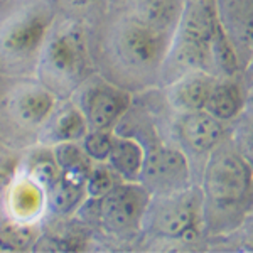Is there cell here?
<instances>
[{"label": "cell", "mask_w": 253, "mask_h": 253, "mask_svg": "<svg viewBox=\"0 0 253 253\" xmlns=\"http://www.w3.org/2000/svg\"><path fill=\"white\" fill-rule=\"evenodd\" d=\"M150 196L172 194L189 187V166L181 150L157 147L145 154L140 177Z\"/></svg>", "instance_id": "obj_6"}, {"label": "cell", "mask_w": 253, "mask_h": 253, "mask_svg": "<svg viewBox=\"0 0 253 253\" xmlns=\"http://www.w3.org/2000/svg\"><path fill=\"white\" fill-rule=\"evenodd\" d=\"M211 59H213V68L216 66L224 75H233L238 69V58H236L233 42L228 39L219 22H216L213 38H211Z\"/></svg>", "instance_id": "obj_18"}, {"label": "cell", "mask_w": 253, "mask_h": 253, "mask_svg": "<svg viewBox=\"0 0 253 253\" xmlns=\"http://www.w3.org/2000/svg\"><path fill=\"white\" fill-rule=\"evenodd\" d=\"M150 193L142 184L126 181L113 184L100 198L98 214L108 231L115 235H128L142 226Z\"/></svg>", "instance_id": "obj_5"}, {"label": "cell", "mask_w": 253, "mask_h": 253, "mask_svg": "<svg viewBox=\"0 0 253 253\" xmlns=\"http://www.w3.org/2000/svg\"><path fill=\"white\" fill-rule=\"evenodd\" d=\"M84 186H86V193L89 198L100 199L101 196L113 186L112 174H110V170L103 166L91 167L86 175V184Z\"/></svg>", "instance_id": "obj_23"}, {"label": "cell", "mask_w": 253, "mask_h": 253, "mask_svg": "<svg viewBox=\"0 0 253 253\" xmlns=\"http://www.w3.org/2000/svg\"><path fill=\"white\" fill-rule=\"evenodd\" d=\"M54 110V96L49 89L31 88L24 91L15 101L17 117L27 125H39Z\"/></svg>", "instance_id": "obj_16"}, {"label": "cell", "mask_w": 253, "mask_h": 253, "mask_svg": "<svg viewBox=\"0 0 253 253\" xmlns=\"http://www.w3.org/2000/svg\"><path fill=\"white\" fill-rule=\"evenodd\" d=\"M41 69L52 89L68 91L75 86L86 71V49L81 32L68 29L56 34L44 49Z\"/></svg>", "instance_id": "obj_4"}, {"label": "cell", "mask_w": 253, "mask_h": 253, "mask_svg": "<svg viewBox=\"0 0 253 253\" xmlns=\"http://www.w3.org/2000/svg\"><path fill=\"white\" fill-rule=\"evenodd\" d=\"M88 132V125L83 113L78 108L64 107L61 112L54 115L51 122V126L47 130L49 144H59V142H75L78 138H83Z\"/></svg>", "instance_id": "obj_17"}, {"label": "cell", "mask_w": 253, "mask_h": 253, "mask_svg": "<svg viewBox=\"0 0 253 253\" xmlns=\"http://www.w3.org/2000/svg\"><path fill=\"white\" fill-rule=\"evenodd\" d=\"M243 107V96L240 88L231 81L214 83L210 95L206 98L205 108L210 115L218 118L219 122L231 120L240 113Z\"/></svg>", "instance_id": "obj_15"}, {"label": "cell", "mask_w": 253, "mask_h": 253, "mask_svg": "<svg viewBox=\"0 0 253 253\" xmlns=\"http://www.w3.org/2000/svg\"><path fill=\"white\" fill-rule=\"evenodd\" d=\"M86 175L66 172L59 174L51 191V208L59 214H68L76 210L86 191Z\"/></svg>", "instance_id": "obj_14"}, {"label": "cell", "mask_w": 253, "mask_h": 253, "mask_svg": "<svg viewBox=\"0 0 253 253\" xmlns=\"http://www.w3.org/2000/svg\"><path fill=\"white\" fill-rule=\"evenodd\" d=\"M34 233L27 230V226L7 224L0 230V243H7L9 248H22L27 242H32Z\"/></svg>", "instance_id": "obj_24"}, {"label": "cell", "mask_w": 253, "mask_h": 253, "mask_svg": "<svg viewBox=\"0 0 253 253\" xmlns=\"http://www.w3.org/2000/svg\"><path fill=\"white\" fill-rule=\"evenodd\" d=\"M49 27V17L44 12L24 15L5 31L2 38V49L15 58L34 54L41 47Z\"/></svg>", "instance_id": "obj_9"}, {"label": "cell", "mask_w": 253, "mask_h": 253, "mask_svg": "<svg viewBox=\"0 0 253 253\" xmlns=\"http://www.w3.org/2000/svg\"><path fill=\"white\" fill-rule=\"evenodd\" d=\"M184 3V0H135L133 17L172 38Z\"/></svg>", "instance_id": "obj_12"}, {"label": "cell", "mask_w": 253, "mask_h": 253, "mask_svg": "<svg viewBox=\"0 0 253 253\" xmlns=\"http://www.w3.org/2000/svg\"><path fill=\"white\" fill-rule=\"evenodd\" d=\"M214 83V78L206 71H189L174 81L170 101L182 112L203 110Z\"/></svg>", "instance_id": "obj_11"}, {"label": "cell", "mask_w": 253, "mask_h": 253, "mask_svg": "<svg viewBox=\"0 0 253 253\" xmlns=\"http://www.w3.org/2000/svg\"><path fill=\"white\" fill-rule=\"evenodd\" d=\"M0 2H2V0H0Z\"/></svg>", "instance_id": "obj_25"}, {"label": "cell", "mask_w": 253, "mask_h": 253, "mask_svg": "<svg viewBox=\"0 0 253 253\" xmlns=\"http://www.w3.org/2000/svg\"><path fill=\"white\" fill-rule=\"evenodd\" d=\"M203 211V193L187 187L172 194L152 198L145 208L142 223L154 233L167 238H182L194 230L198 216Z\"/></svg>", "instance_id": "obj_2"}, {"label": "cell", "mask_w": 253, "mask_h": 253, "mask_svg": "<svg viewBox=\"0 0 253 253\" xmlns=\"http://www.w3.org/2000/svg\"><path fill=\"white\" fill-rule=\"evenodd\" d=\"M12 210L22 218H29L41 211L42 205V191L36 182H20L15 186L10 198Z\"/></svg>", "instance_id": "obj_20"}, {"label": "cell", "mask_w": 253, "mask_h": 253, "mask_svg": "<svg viewBox=\"0 0 253 253\" xmlns=\"http://www.w3.org/2000/svg\"><path fill=\"white\" fill-rule=\"evenodd\" d=\"M31 175L41 189L49 191L59 177V167L52 154H41L31 166Z\"/></svg>", "instance_id": "obj_21"}, {"label": "cell", "mask_w": 253, "mask_h": 253, "mask_svg": "<svg viewBox=\"0 0 253 253\" xmlns=\"http://www.w3.org/2000/svg\"><path fill=\"white\" fill-rule=\"evenodd\" d=\"M52 156H54V161L59 169L66 170V172L88 175L89 169H91L89 157L84 154L83 149H80L73 142H59Z\"/></svg>", "instance_id": "obj_19"}, {"label": "cell", "mask_w": 253, "mask_h": 253, "mask_svg": "<svg viewBox=\"0 0 253 253\" xmlns=\"http://www.w3.org/2000/svg\"><path fill=\"white\" fill-rule=\"evenodd\" d=\"M144 157L145 152L137 140L125 137H112V147H110L107 161L110 162L112 169L120 174L125 181H138Z\"/></svg>", "instance_id": "obj_13"}, {"label": "cell", "mask_w": 253, "mask_h": 253, "mask_svg": "<svg viewBox=\"0 0 253 253\" xmlns=\"http://www.w3.org/2000/svg\"><path fill=\"white\" fill-rule=\"evenodd\" d=\"M112 133L105 130H91L83 137V150L89 157V161L103 162L107 161L110 147H112Z\"/></svg>", "instance_id": "obj_22"}, {"label": "cell", "mask_w": 253, "mask_h": 253, "mask_svg": "<svg viewBox=\"0 0 253 253\" xmlns=\"http://www.w3.org/2000/svg\"><path fill=\"white\" fill-rule=\"evenodd\" d=\"M203 210L216 230H231L252 199V169L231 147L216 145L205 169Z\"/></svg>", "instance_id": "obj_1"}, {"label": "cell", "mask_w": 253, "mask_h": 253, "mask_svg": "<svg viewBox=\"0 0 253 253\" xmlns=\"http://www.w3.org/2000/svg\"><path fill=\"white\" fill-rule=\"evenodd\" d=\"M224 130L218 118L206 110L186 112L179 122V137L184 147L194 154L211 152L223 140Z\"/></svg>", "instance_id": "obj_8"}, {"label": "cell", "mask_w": 253, "mask_h": 253, "mask_svg": "<svg viewBox=\"0 0 253 253\" xmlns=\"http://www.w3.org/2000/svg\"><path fill=\"white\" fill-rule=\"evenodd\" d=\"M214 9L231 42H252V0H214Z\"/></svg>", "instance_id": "obj_10"}, {"label": "cell", "mask_w": 253, "mask_h": 253, "mask_svg": "<svg viewBox=\"0 0 253 253\" xmlns=\"http://www.w3.org/2000/svg\"><path fill=\"white\" fill-rule=\"evenodd\" d=\"M170 36L130 17L120 24L115 36V49L120 61L137 71H152L162 66L170 47Z\"/></svg>", "instance_id": "obj_3"}, {"label": "cell", "mask_w": 253, "mask_h": 253, "mask_svg": "<svg viewBox=\"0 0 253 253\" xmlns=\"http://www.w3.org/2000/svg\"><path fill=\"white\" fill-rule=\"evenodd\" d=\"M130 107V95L113 84H95L83 98V113L89 130L110 132Z\"/></svg>", "instance_id": "obj_7"}]
</instances>
